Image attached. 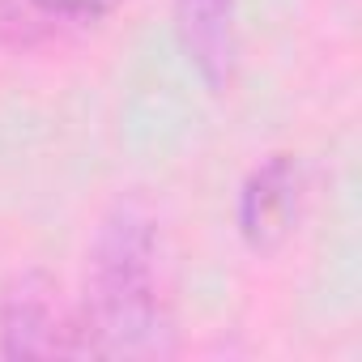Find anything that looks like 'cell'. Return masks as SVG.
<instances>
[{
    "instance_id": "obj_1",
    "label": "cell",
    "mask_w": 362,
    "mask_h": 362,
    "mask_svg": "<svg viewBox=\"0 0 362 362\" xmlns=\"http://www.w3.org/2000/svg\"><path fill=\"white\" fill-rule=\"evenodd\" d=\"M81 345L86 354L103 358L170 354V315L158 286L153 222L136 205H115L94 235Z\"/></svg>"
},
{
    "instance_id": "obj_2",
    "label": "cell",
    "mask_w": 362,
    "mask_h": 362,
    "mask_svg": "<svg viewBox=\"0 0 362 362\" xmlns=\"http://www.w3.org/2000/svg\"><path fill=\"white\" fill-rule=\"evenodd\" d=\"M0 349L9 358L86 354L81 324L69 320L60 290L43 273H22L0 298Z\"/></svg>"
},
{
    "instance_id": "obj_3",
    "label": "cell",
    "mask_w": 362,
    "mask_h": 362,
    "mask_svg": "<svg viewBox=\"0 0 362 362\" xmlns=\"http://www.w3.org/2000/svg\"><path fill=\"white\" fill-rule=\"evenodd\" d=\"M298 192H303L298 166L286 153L269 158L247 179L243 201H239V226H243V235H247L252 247L269 252V247H277L290 235V226L298 218Z\"/></svg>"
},
{
    "instance_id": "obj_4",
    "label": "cell",
    "mask_w": 362,
    "mask_h": 362,
    "mask_svg": "<svg viewBox=\"0 0 362 362\" xmlns=\"http://www.w3.org/2000/svg\"><path fill=\"white\" fill-rule=\"evenodd\" d=\"M119 0H0V39L13 47L47 43L111 13Z\"/></svg>"
},
{
    "instance_id": "obj_5",
    "label": "cell",
    "mask_w": 362,
    "mask_h": 362,
    "mask_svg": "<svg viewBox=\"0 0 362 362\" xmlns=\"http://www.w3.org/2000/svg\"><path fill=\"white\" fill-rule=\"evenodd\" d=\"M179 39L205 81L222 86L235 56V0H179Z\"/></svg>"
}]
</instances>
